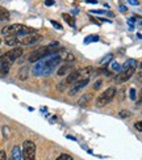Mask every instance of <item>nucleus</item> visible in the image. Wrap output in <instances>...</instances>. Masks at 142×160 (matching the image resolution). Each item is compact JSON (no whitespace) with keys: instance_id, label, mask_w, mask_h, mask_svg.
Masks as SVG:
<instances>
[{"instance_id":"obj_1","label":"nucleus","mask_w":142,"mask_h":160,"mask_svg":"<svg viewBox=\"0 0 142 160\" xmlns=\"http://www.w3.org/2000/svg\"><path fill=\"white\" fill-rule=\"evenodd\" d=\"M61 55L58 54V50L50 53L49 55H46L45 58L39 59L36 62L34 67H33V74L36 76H42V75H50L53 72L57 66L61 62Z\"/></svg>"},{"instance_id":"obj_2","label":"nucleus","mask_w":142,"mask_h":160,"mask_svg":"<svg viewBox=\"0 0 142 160\" xmlns=\"http://www.w3.org/2000/svg\"><path fill=\"white\" fill-rule=\"evenodd\" d=\"M23 49L21 47H13L12 50L7 51L6 54L0 55V76H7L9 70L12 67L13 62L23 55Z\"/></svg>"},{"instance_id":"obj_3","label":"nucleus","mask_w":142,"mask_h":160,"mask_svg":"<svg viewBox=\"0 0 142 160\" xmlns=\"http://www.w3.org/2000/svg\"><path fill=\"white\" fill-rule=\"evenodd\" d=\"M32 32H34V30L23 25V24H12V25H8L6 28H3L2 34L3 35H17V37L20 38V37H24V35L32 33Z\"/></svg>"},{"instance_id":"obj_4","label":"nucleus","mask_w":142,"mask_h":160,"mask_svg":"<svg viewBox=\"0 0 142 160\" xmlns=\"http://www.w3.org/2000/svg\"><path fill=\"white\" fill-rule=\"evenodd\" d=\"M114 96H116V88L114 87H110L108 89H105L101 95L97 96L96 99V106H99V108H103V106L108 105L110 101L114 99Z\"/></svg>"},{"instance_id":"obj_5","label":"nucleus","mask_w":142,"mask_h":160,"mask_svg":"<svg viewBox=\"0 0 142 160\" xmlns=\"http://www.w3.org/2000/svg\"><path fill=\"white\" fill-rule=\"evenodd\" d=\"M54 50H51L50 46H41V47H38V49H36L34 51L30 53V55L28 56V60L30 62V63H36L37 60L39 59H42V58H45L46 55H49L50 53H53Z\"/></svg>"},{"instance_id":"obj_6","label":"nucleus","mask_w":142,"mask_h":160,"mask_svg":"<svg viewBox=\"0 0 142 160\" xmlns=\"http://www.w3.org/2000/svg\"><path fill=\"white\" fill-rule=\"evenodd\" d=\"M23 160H36V144L32 140H25L23 143Z\"/></svg>"},{"instance_id":"obj_7","label":"nucleus","mask_w":142,"mask_h":160,"mask_svg":"<svg viewBox=\"0 0 142 160\" xmlns=\"http://www.w3.org/2000/svg\"><path fill=\"white\" fill-rule=\"evenodd\" d=\"M88 83H90V79H79V80H77V82H74V83L70 85L69 95H70V96H75L77 93L80 92Z\"/></svg>"},{"instance_id":"obj_8","label":"nucleus","mask_w":142,"mask_h":160,"mask_svg":"<svg viewBox=\"0 0 142 160\" xmlns=\"http://www.w3.org/2000/svg\"><path fill=\"white\" fill-rule=\"evenodd\" d=\"M136 72V67H129V68H121L120 70L118 75L116 76V82L117 83H125L128 82Z\"/></svg>"},{"instance_id":"obj_9","label":"nucleus","mask_w":142,"mask_h":160,"mask_svg":"<svg viewBox=\"0 0 142 160\" xmlns=\"http://www.w3.org/2000/svg\"><path fill=\"white\" fill-rule=\"evenodd\" d=\"M39 39H41V35H39L37 32H32V33H29V34H26V35H24V37H21V39H20V43H23V45H33V43H36V42H38Z\"/></svg>"},{"instance_id":"obj_10","label":"nucleus","mask_w":142,"mask_h":160,"mask_svg":"<svg viewBox=\"0 0 142 160\" xmlns=\"http://www.w3.org/2000/svg\"><path fill=\"white\" fill-rule=\"evenodd\" d=\"M73 68H74L73 67V63L66 62V63H63L58 68V71H57V75H58V76H65V75H69L70 72H73Z\"/></svg>"},{"instance_id":"obj_11","label":"nucleus","mask_w":142,"mask_h":160,"mask_svg":"<svg viewBox=\"0 0 142 160\" xmlns=\"http://www.w3.org/2000/svg\"><path fill=\"white\" fill-rule=\"evenodd\" d=\"M4 43L7 46H17L20 45V38L17 35H6V39H4Z\"/></svg>"},{"instance_id":"obj_12","label":"nucleus","mask_w":142,"mask_h":160,"mask_svg":"<svg viewBox=\"0 0 142 160\" xmlns=\"http://www.w3.org/2000/svg\"><path fill=\"white\" fill-rule=\"evenodd\" d=\"M92 72H94V68L90 67V66H88V67H84L82 70H79V79H90Z\"/></svg>"},{"instance_id":"obj_13","label":"nucleus","mask_w":142,"mask_h":160,"mask_svg":"<svg viewBox=\"0 0 142 160\" xmlns=\"http://www.w3.org/2000/svg\"><path fill=\"white\" fill-rule=\"evenodd\" d=\"M11 160H23V152L19 146H15L11 152Z\"/></svg>"},{"instance_id":"obj_14","label":"nucleus","mask_w":142,"mask_h":160,"mask_svg":"<svg viewBox=\"0 0 142 160\" xmlns=\"http://www.w3.org/2000/svg\"><path fill=\"white\" fill-rule=\"evenodd\" d=\"M90 100H91V95H90V93H84V95L80 97V100L78 101V104L80 105V106H86L88 103H90Z\"/></svg>"},{"instance_id":"obj_15","label":"nucleus","mask_w":142,"mask_h":160,"mask_svg":"<svg viewBox=\"0 0 142 160\" xmlns=\"http://www.w3.org/2000/svg\"><path fill=\"white\" fill-rule=\"evenodd\" d=\"M62 17H63V20H65L70 26H73V28L75 26V20H74V17L71 16V15H69V13H63V15H62Z\"/></svg>"},{"instance_id":"obj_16","label":"nucleus","mask_w":142,"mask_h":160,"mask_svg":"<svg viewBox=\"0 0 142 160\" xmlns=\"http://www.w3.org/2000/svg\"><path fill=\"white\" fill-rule=\"evenodd\" d=\"M28 74H29V68L28 67H23L19 72V79L20 80H26L28 79Z\"/></svg>"},{"instance_id":"obj_17","label":"nucleus","mask_w":142,"mask_h":160,"mask_svg":"<svg viewBox=\"0 0 142 160\" xmlns=\"http://www.w3.org/2000/svg\"><path fill=\"white\" fill-rule=\"evenodd\" d=\"M91 42H99V35H87L84 38V43H91Z\"/></svg>"},{"instance_id":"obj_18","label":"nucleus","mask_w":142,"mask_h":160,"mask_svg":"<svg viewBox=\"0 0 142 160\" xmlns=\"http://www.w3.org/2000/svg\"><path fill=\"white\" fill-rule=\"evenodd\" d=\"M129 67H137V62L134 59H128L122 66V68H129Z\"/></svg>"},{"instance_id":"obj_19","label":"nucleus","mask_w":142,"mask_h":160,"mask_svg":"<svg viewBox=\"0 0 142 160\" xmlns=\"http://www.w3.org/2000/svg\"><path fill=\"white\" fill-rule=\"evenodd\" d=\"M112 59H113V55H112V54H108V55H105L103 59L100 60V64H101V66H105V64H108Z\"/></svg>"},{"instance_id":"obj_20","label":"nucleus","mask_w":142,"mask_h":160,"mask_svg":"<svg viewBox=\"0 0 142 160\" xmlns=\"http://www.w3.org/2000/svg\"><path fill=\"white\" fill-rule=\"evenodd\" d=\"M63 60L65 62H70V63H73V62L75 60V56L71 54V53H66L65 56H63Z\"/></svg>"},{"instance_id":"obj_21","label":"nucleus","mask_w":142,"mask_h":160,"mask_svg":"<svg viewBox=\"0 0 142 160\" xmlns=\"http://www.w3.org/2000/svg\"><path fill=\"white\" fill-rule=\"evenodd\" d=\"M55 160H74V159H73V156H70L69 154H62Z\"/></svg>"},{"instance_id":"obj_22","label":"nucleus","mask_w":142,"mask_h":160,"mask_svg":"<svg viewBox=\"0 0 142 160\" xmlns=\"http://www.w3.org/2000/svg\"><path fill=\"white\" fill-rule=\"evenodd\" d=\"M8 16H9V15H8V12L0 8V21H2V20H6V19H8Z\"/></svg>"},{"instance_id":"obj_23","label":"nucleus","mask_w":142,"mask_h":160,"mask_svg":"<svg viewBox=\"0 0 142 160\" xmlns=\"http://www.w3.org/2000/svg\"><path fill=\"white\" fill-rule=\"evenodd\" d=\"M120 117H121V118L130 117V112H129V110H121V112H120Z\"/></svg>"},{"instance_id":"obj_24","label":"nucleus","mask_w":142,"mask_h":160,"mask_svg":"<svg viewBox=\"0 0 142 160\" xmlns=\"http://www.w3.org/2000/svg\"><path fill=\"white\" fill-rule=\"evenodd\" d=\"M3 135H4V138H9V127L8 126H3Z\"/></svg>"},{"instance_id":"obj_25","label":"nucleus","mask_w":142,"mask_h":160,"mask_svg":"<svg viewBox=\"0 0 142 160\" xmlns=\"http://www.w3.org/2000/svg\"><path fill=\"white\" fill-rule=\"evenodd\" d=\"M112 63V62H110ZM110 68H112V71H118L120 72V70H121V67H120V64L118 63H116V62H113L112 64H110Z\"/></svg>"},{"instance_id":"obj_26","label":"nucleus","mask_w":142,"mask_h":160,"mask_svg":"<svg viewBox=\"0 0 142 160\" xmlns=\"http://www.w3.org/2000/svg\"><path fill=\"white\" fill-rule=\"evenodd\" d=\"M50 23H51V25L54 26V28H57V29H59V30H62V25L61 24H58L55 20H50Z\"/></svg>"},{"instance_id":"obj_27","label":"nucleus","mask_w":142,"mask_h":160,"mask_svg":"<svg viewBox=\"0 0 142 160\" xmlns=\"http://www.w3.org/2000/svg\"><path fill=\"white\" fill-rule=\"evenodd\" d=\"M103 85V80L101 79H99V80H96V83H95V85H94V88L95 89H99V88Z\"/></svg>"},{"instance_id":"obj_28","label":"nucleus","mask_w":142,"mask_h":160,"mask_svg":"<svg viewBox=\"0 0 142 160\" xmlns=\"http://www.w3.org/2000/svg\"><path fill=\"white\" fill-rule=\"evenodd\" d=\"M134 127H136V130H138V131H142V121H138V122H136V123H134Z\"/></svg>"},{"instance_id":"obj_29","label":"nucleus","mask_w":142,"mask_h":160,"mask_svg":"<svg viewBox=\"0 0 142 160\" xmlns=\"http://www.w3.org/2000/svg\"><path fill=\"white\" fill-rule=\"evenodd\" d=\"M129 93H130V99H132V100H136L137 96H136V89H134V88H132Z\"/></svg>"},{"instance_id":"obj_30","label":"nucleus","mask_w":142,"mask_h":160,"mask_svg":"<svg viewBox=\"0 0 142 160\" xmlns=\"http://www.w3.org/2000/svg\"><path fill=\"white\" fill-rule=\"evenodd\" d=\"M45 5H46V7L54 5V0H45Z\"/></svg>"},{"instance_id":"obj_31","label":"nucleus","mask_w":142,"mask_h":160,"mask_svg":"<svg viewBox=\"0 0 142 160\" xmlns=\"http://www.w3.org/2000/svg\"><path fill=\"white\" fill-rule=\"evenodd\" d=\"M0 160H7V155H6V152H4V151H2V150H0Z\"/></svg>"},{"instance_id":"obj_32","label":"nucleus","mask_w":142,"mask_h":160,"mask_svg":"<svg viewBox=\"0 0 142 160\" xmlns=\"http://www.w3.org/2000/svg\"><path fill=\"white\" fill-rule=\"evenodd\" d=\"M91 13H97V15H104L105 11H100V9H92Z\"/></svg>"},{"instance_id":"obj_33","label":"nucleus","mask_w":142,"mask_h":160,"mask_svg":"<svg viewBox=\"0 0 142 160\" xmlns=\"http://www.w3.org/2000/svg\"><path fill=\"white\" fill-rule=\"evenodd\" d=\"M129 4H132V5H138L140 2L138 0H129Z\"/></svg>"},{"instance_id":"obj_34","label":"nucleus","mask_w":142,"mask_h":160,"mask_svg":"<svg viewBox=\"0 0 142 160\" xmlns=\"http://www.w3.org/2000/svg\"><path fill=\"white\" fill-rule=\"evenodd\" d=\"M137 104H142V89H141V93H140V100L137 101Z\"/></svg>"},{"instance_id":"obj_35","label":"nucleus","mask_w":142,"mask_h":160,"mask_svg":"<svg viewBox=\"0 0 142 160\" xmlns=\"http://www.w3.org/2000/svg\"><path fill=\"white\" fill-rule=\"evenodd\" d=\"M120 11H121V12H126L128 9H126V7H125V5H121V7H120Z\"/></svg>"},{"instance_id":"obj_36","label":"nucleus","mask_w":142,"mask_h":160,"mask_svg":"<svg viewBox=\"0 0 142 160\" xmlns=\"http://www.w3.org/2000/svg\"><path fill=\"white\" fill-rule=\"evenodd\" d=\"M87 3H91V4H96L97 0H87Z\"/></svg>"},{"instance_id":"obj_37","label":"nucleus","mask_w":142,"mask_h":160,"mask_svg":"<svg viewBox=\"0 0 142 160\" xmlns=\"http://www.w3.org/2000/svg\"><path fill=\"white\" fill-rule=\"evenodd\" d=\"M140 67H141V68H142V63H140Z\"/></svg>"},{"instance_id":"obj_38","label":"nucleus","mask_w":142,"mask_h":160,"mask_svg":"<svg viewBox=\"0 0 142 160\" xmlns=\"http://www.w3.org/2000/svg\"><path fill=\"white\" fill-rule=\"evenodd\" d=\"M141 79H142V72H141Z\"/></svg>"},{"instance_id":"obj_39","label":"nucleus","mask_w":142,"mask_h":160,"mask_svg":"<svg viewBox=\"0 0 142 160\" xmlns=\"http://www.w3.org/2000/svg\"><path fill=\"white\" fill-rule=\"evenodd\" d=\"M0 42H2V39H0Z\"/></svg>"}]
</instances>
